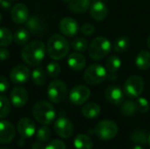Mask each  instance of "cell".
I'll return each instance as SVG.
<instances>
[{
  "label": "cell",
  "mask_w": 150,
  "mask_h": 149,
  "mask_svg": "<svg viewBox=\"0 0 150 149\" xmlns=\"http://www.w3.org/2000/svg\"><path fill=\"white\" fill-rule=\"evenodd\" d=\"M46 54V47L42 41L33 40L26 44L21 51L23 61L29 66L34 67L40 64Z\"/></svg>",
  "instance_id": "1"
},
{
  "label": "cell",
  "mask_w": 150,
  "mask_h": 149,
  "mask_svg": "<svg viewBox=\"0 0 150 149\" xmlns=\"http://www.w3.org/2000/svg\"><path fill=\"white\" fill-rule=\"evenodd\" d=\"M47 50L48 55L54 60H62L69 53V46L67 40L60 34H53L48 41L47 46Z\"/></svg>",
  "instance_id": "2"
},
{
  "label": "cell",
  "mask_w": 150,
  "mask_h": 149,
  "mask_svg": "<svg viewBox=\"0 0 150 149\" xmlns=\"http://www.w3.org/2000/svg\"><path fill=\"white\" fill-rule=\"evenodd\" d=\"M33 115L34 119L41 125H50L55 119V110L47 101H38L33 107Z\"/></svg>",
  "instance_id": "3"
},
{
  "label": "cell",
  "mask_w": 150,
  "mask_h": 149,
  "mask_svg": "<svg viewBox=\"0 0 150 149\" xmlns=\"http://www.w3.org/2000/svg\"><path fill=\"white\" fill-rule=\"evenodd\" d=\"M89 55L92 60L99 61L111 52L112 44L108 39L103 36L96 37L89 46Z\"/></svg>",
  "instance_id": "4"
},
{
  "label": "cell",
  "mask_w": 150,
  "mask_h": 149,
  "mask_svg": "<svg viewBox=\"0 0 150 149\" xmlns=\"http://www.w3.org/2000/svg\"><path fill=\"white\" fill-rule=\"evenodd\" d=\"M107 78V71L105 67L98 63L90 65L84 72V81L91 85L103 83Z\"/></svg>",
  "instance_id": "5"
},
{
  "label": "cell",
  "mask_w": 150,
  "mask_h": 149,
  "mask_svg": "<svg viewBox=\"0 0 150 149\" xmlns=\"http://www.w3.org/2000/svg\"><path fill=\"white\" fill-rule=\"evenodd\" d=\"M144 90V81L142 76L133 75L129 76L123 86V91L125 94L131 98L139 97Z\"/></svg>",
  "instance_id": "6"
},
{
  "label": "cell",
  "mask_w": 150,
  "mask_h": 149,
  "mask_svg": "<svg viewBox=\"0 0 150 149\" xmlns=\"http://www.w3.org/2000/svg\"><path fill=\"white\" fill-rule=\"evenodd\" d=\"M118 126L117 124L109 119L100 121L95 127V134L97 137L103 141H110L115 138L118 133Z\"/></svg>",
  "instance_id": "7"
},
{
  "label": "cell",
  "mask_w": 150,
  "mask_h": 149,
  "mask_svg": "<svg viewBox=\"0 0 150 149\" xmlns=\"http://www.w3.org/2000/svg\"><path fill=\"white\" fill-rule=\"evenodd\" d=\"M68 94V88L65 83L61 80L51 82L47 88V97L51 102L59 104L62 102Z\"/></svg>",
  "instance_id": "8"
},
{
  "label": "cell",
  "mask_w": 150,
  "mask_h": 149,
  "mask_svg": "<svg viewBox=\"0 0 150 149\" xmlns=\"http://www.w3.org/2000/svg\"><path fill=\"white\" fill-rule=\"evenodd\" d=\"M54 129L55 133L63 139L70 137L74 131L72 122L66 117H60L57 119L54 122Z\"/></svg>",
  "instance_id": "9"
},
{
  "label": "cell",
  "mask_w": 150,
  "mask_h": 149,
  "mask_svg": "<svg viewBox=\"0 0 150 149\" xmlns=\"http://www.w3.org/2000/svg\"><path fill=\"white\" fill-rule=\"evenodd\" d=\"M91 96V90L87 86L77 85L69 92V100L73 105H80L85 103Z\"/></svg>",
  "instance_id": "10"
},
{
  "label": "cell",
  "mask_w": 150,
  "mask_h": 149,
  "mask_svg": "<svg viewBox=\"0 0 150 149\" xmlns=\"http://www.w3.org/2000/svg\"><path fill=\"white\" fill-rule=\"evenodd\" d=\"M30 76V70L26 66L17 65L11 69L10 78L11 82L15 84H23L29 80Z\"/></svg>",
  "instance_id": "11"
},
{
  "label": "cell",
  "mask_w": 150,
  "mask_h": 149,
  "mask_svg": "<svg viewBox=\"0 0 150 149\" xmlns=\"http://www.w3.org/2000/svg\"><path fill=\"white\" fill-rule=\"evenodd\" d=\"M90 13L93 19L97 21H102L106 18L108 15V8L103 0H97L91 4Z\"/></svg>",
  "instance_id": "12"
},
{
  "label": "cell",
  "mask_w": 150,
  "mask_h": 149,
  "mask_svg": "<svg viewBox=\"0 0 150 149\" xmlns=\"http://www.w3.org/2000/svg\"><path fill=\"white\" fill-rule=\"evenodd\" d=\"M11 19L17 24H24L29 18V11L25 4H15L11 11Z\"/></svg>",
  "instance_id": "13"
},
{
  "label": "cell",
  "mask_w": 150,
  "mask_h": 149,
  "mask_svg": "<svg viewBox=\"0 0 150 149\" xmlns=\"http://www.w3.org/2000/svg\"><path fill=\"white\" fill-rule=\"evenodd\" d=\"M59 29L63 35L67 37H73L77 34L79 31V25L72 18H64L59 24Z\"/></svg>",
  "instance_id": "14"
},
{
  "label": "cell",
  "mask_w": 150,
  "mask_h": 149,
  "mask_svg": "<svg viewBox=\"0 0 150 149\" xmlns=\"http://www.w3.org/2000/svg\"><path fill=\"white\" fill-rule=\"evenodd\" d=\"M11 103L17 108L23 107L28 100V92L23 87H15L11 92Z\"/></svg>",
  "instance_id": "15"
},
{
  "label": "cell",
  "mask_w": 150,
  "mask_h": 149,
  "mask_svg": "<svg viewBox=\"0 0 150 149\" xmlns=\"http://www.w3.org/2000/svg\"><path fill=\"white\" fill-rule=\"evenodd\" d=\"M18 133L22 138H31L36 131L34 122L29 118L21 119L17 126Z\"/></svg>",
  "instance_id": "16"
},
{
  "label": "cell",
  "mask_w": 150,
  "mask_h": 149,
  "mask_svg": "<svg viewBox=\"0 0 150 149\" xmlns=\"http://www.w3.org/2000/svg\"><path fill=\"white\" fill-rule=\"evenodd\" d=\"M15 136L13 125L6 120H0V143L8 144L11 142Z\"/></svg>",
  "instance_id": "17"
},
{
  "label": "cell",
  "mask_w": 150,
  "mask_h": 149,
  "mask_svg": "<svg viewBox=\"0 0 150 149\" xmlns=\"http://www.w3.org/2000/svg\"><path fill=\"white\" fill-rule=\"evenodd\" d=\"M121 67V60L118 55H111L105 62V69L107 71V77L110 80H116L117 72Z\"/></svg>",
  "instance_id": "18"
},
{
  "label": "cell",
  "mask_w": 150,
  "mask_h": 149,
  "mask_svg": "<svg viewBox=\"0 0 150 149\" xmlns=\"http://www.w3.org/2000/svg\"><path fill=\"white\" fill-rule=\"evenodd\" d=\"M105 98L112 105H120L124 98V91L116 85H111L105 90Z\"/></svg>",
  "instance_id": "19"
},
{
  "label": "cell",
  "mask_w": 150,
  "mask_h": 149,
  "mask_svg": "<svg viewBox=\"0 0 150 149\" xmlns=\"http://www.w3.org/2000/svg\"><path fill=\"white\" fill-rule=\"evenodd\" d=\"M28 31L34 35H40L45 31V23L38 16H33L25 22Z\"/></svg>",
  "instance_id": "20"
},
{
  "label": "cell",
  "mask_w": 150,
  "mask_h": 149,
  "mask_svg": "<svg viewBox=\"0 0 150 149\" xmlns=\"http://www.w3.org/2000/svg\"><path fill=\"white\" fill-rule=\"evenodd\" d=\"M86 60L83 54L79 53H72L68 57V65L74 71L83 70L85 67Z\"/></svg>",
  "instance_id": "21"
},
{
  "label": "cell",
  "mask_w": 150,
  "mask_h": 149,
  "mask_svg": "<svg viewBox=\"0 0 150 149\" xmlns=\"http://www.w3.org/2000/svg\"><path fill=\"white\" fill-rule=\"evenodd\" d=\"M91 6V0H70L69 8L75 13H83Z\"/></svg>",
  "instance_id": "22"
},
{
  "label": "cell",
  "mask_w": 150,
  "mask_h": 149,
  "mask_svg": "<svg viewBox=\"0 0 150 149\" xmlns=\"http://www.w3.org/2000/svg\"><path fill=\"white\" fill-rule=\"evenodd\" d=\"M135 65L142 70H148L150 68V52L141 51L135 58Z\"/></svg>",
  "instance_id": "23"
},
{
  "label": "cell",
  "mask_w": 150,
  "mask_h": 149,
  "mask_svg": "<svg viewBox=\"0 0 150 149\" xmlns=\"http://www.w3.org/2000/svg\"><path fill=\"white\" fill-rule=\"evenodd\" d=\"M100 107L96 103H88L82 108V114L87 119H95L100 114Z\"/></svg>",
  "instance_id": "24"
},
{
  "label": "cell",
  "mask_w": 150,
  "mask_h": 149,
  "mask_svg": "<svg viewBox=\"0 0 150 149\" xmlns=\"http://www.w3.org/2000/svg\"><path fill=\"white\" fill-rule=\"evenodd\" d=\"M74 146L76 149H91L93 141L85 134H78L74 140Z\"/></svg>",
  "instance_id": "25"
},
{
  "label": "cell",
  "mask_w": 150,
  "mask_h": 149,
  "mask_svg": "<svg viewBox=\"0 0 150 149\" xmlns=\"http://www.w3.org/2000/svg\"><path fill=\"white\" fill-rule=\"evenodd\" d=\"M29 31L25 28H18L13 34V40L17 45H25L29 40Z\"/></svg>",
  "instance_id": "26"
},
{
  "label": "cell",
  "mask_w": 150,
  "mask_h": 149,
  "mask_svg": "<svg viewBox=\"0 0 150 149\" xmlns=\"http://www.w3.org/2000/svg\"><path fill=\"white\" fill-rule=\"evenodd\" d=\"M31 76H32L33 82L37 86H43L46 83V75H45V72L43 71V68L40 67L34 68L32 71Z\"/></svg>",
  "instance_id": "27"
},
{
  "label": "cell",
  "mask_w": 150,
  "mask_h": 149,
  "mask_svg": "<svg viewBox=\"0 0 150 149\" xmlns=\"http://www.w3.org/2000/svg\"><path fill=\"white\" fill-rule=\"evenodd\" d=\"M129 45H130L129 39L127 36H120L115 40L113 48H114L115 52L122 53V52H125L127 50V48L129 47Z\"/></svg>",
  "instance_id": "28"
},
{
  "label": "cell",
  "mask_w": 150,
  "mask_h": 149,
  "mask_svg": "<svg viewBox=\"0 0 150 149\" xmlns=\"http://www.w3.org/2000/svg\"><path fill=\"white\" fill-rule=\"evenodd\" d=\"M13 39V35L11 32L6 27H0V47H7L9 46Z\"/></svg>",
  "instance_id": "29"
},
{
  "label": "cell",
  "mask_w": 150,
  "mask_h": 149,
  "mask_svg": "<svg viewBox=\"0 0 150 149\" xmlns=\"http://www.w3.org/2000/svg\"><path fill=\"white\" fill-rule=\"evenodd\" d=\"M71 47L76 52H84L89 47L88 41L86 39L82 37H77L71 42Z\"/></svg>",
  "instance_id": "30"
},
{
  "label": "cell",
  "mask_w": 150,
  "mask_h": 149,
  "mask_svg": "<svg viewBox=\"0 0 150 149\" xmlns=\"http://www.w3.org/2000/svg\"><path fill=\"white\" fill-rule=\"evenodd\" d=\"M11 112V103L9 99L3 95H0V119L6 118Z\"/></svg>",
  "instance_id": "31"
},
{
  "label": "cell",
  "mask_w": 150,
  "mask_h": 149,
  "mask_svg": "<svg viewBox=\"0 0 150 149\" xmlns=\"http://www.w3.org/2000/svg\"><path fill=\"white\" fill-rule=\"evenodd\" d=\"M136 112H137V109H136L135 103L131 100L126 101L121 107V113L126 117H131Z\"/></svg>",
  "instance_id": "32"
},
{
  "label": "cell",
  "mask_w": 150,
  "mask_h": 149,
  "mask_svg": "<svg viewBox=\"0 0 150 149\" xmlns=\"http://www.w3.org/2000/svg\"><path fill=\"white\" fill-rule=\"evenodd\" d=\"M131 140L134 143H138L140 145H145L148 143V135L142 130H135L131 135Z\"/></svg>",
  "instance_id": "33"
},
{
  "label": "cell",
  "mask_w": 150,
  "mask_h": 149,
  "mask_svg": "<svg viewBox=\"0 0 150 149\" xmlns=\"http://www.w3.org/2000/svg\"><path fill=\"white\" fill-rule=\"evenodd\" d=\"M36 137L39 141L40 142H47L51 138V130L46 126L45 125L43 126H40L36 133Z\"/></svg>",
  "instance_id": "34"
},
{
  "label": "cell",
  "mask_w": 150,
  "mask_h": 149,
  "mask_svg": "<svg viewBox=\"0 0 150 149\" xmlns=\"http://www.w3.org/2000/svg\"><path fill=\"white\" fill-rule=\"evenodd\" d=\"M136 105V109L138 112L142 113H146L149 110V101L145 97H137L136 101L134 102Z\"/></svg>",
  "instance_id": "35"
},
{
  "label": "cell",
  "mask_w": 150,
  "mask_h": 149,
  "mask_svg": "<svg viewBox=\"0 0 150 149\" xmlns=\"http://www.w3.org/2000/svg\"><path fill=\"white\" fill-rule=\"evenodd\" d=\"M47 73L51 77H56L61 73V66L57 62H50L47 66Z\"/></svg>",
  "instance_id": "36"
},
{
  "label": "cell",
  "mask_w": 150,
  "mask_h": 149,
  "mask_svg": "<svg viewBox=\"0 0 150 149\" xmlns=\"http://www.w3.org/2000/svg\"><path fill=\"white\" fill-rule=\"evenodd\" d=\"M45 149H66V145L61 140H53L45 147Z\"/></svg>",
  "instance_id": "37"
},
{
  "label": "cell",
  "mask_w": 150,
  "mask_h": 149,
  "mask_svg": "<svg viewBox=\"0 0 150 149\" xmlns=\"http://www.w3.org/2000/svg\"><path fill=\"white\" fill-rule=\"evenodd\" d=\"M81 32L83 34L90 36L95 32V26L90 23H85L81 26Z\"/></svg>",
  "instance_id": "38"
},
{
  "label": "cell",
  "mask_w": 150,
  "mask_h": 149,
  "mask_svg": "<svg viewBox=\"0 0 150 149\" xmlns=\"http://www.w3.org/2000/svg\"><path fill=\"white\" fill-rule=\"evenodd\" d=\"M9 88V82L4 76H0V93L5 92Z\"/></svg>",
  "instance_id": "39"
},
{
  "label": "cell",
  "mask_w": 150,
  "mask_h": 149,
  "mask_svg": "<svg viewBox=\"0 0 150 149\" xmlns=\"http://www.w3.org/2000/svg\"><path fill=\"white\" fill-rule=\"evenodd\" d=\"M10 57V52L4 48H0V61L7 60Z\"/></svg>",
  "instance_id": "40"
},
{
  "label": "cell",
  "mask_w": 150,
  "mask_h": 149,
  "mask_svg": "<svg viewBox=\"0 0 150 149\" xmlns=\"http://www.w3.org/2000/svg\"><path fill=\"white\" fill-rule=\"evenodd\" d=\"M0 4H1V7L4 10H9L11 8V3L8 0H2Z\"/></svg>",
  "instance_id": "41"
},
{
  "label": "cell",
  "mask_w": 150,
  "mask_h": 149,
  "mask_svg": "<svg viewBox=\"0 0 150 149\" xmlns=\"http://www.w3.org/2000/svg\"><path fill=\"white\" fill-rule=\"evenodd\" d=\"M32 149H45V148L41 144V142H35V143L33 144Z\"/></svg>",
  "instance_id": "42"
},
{
  "label": "cell",
  "mask_w": 150,
  "mask_h": 149,
  "mask_svg": "<svg viewBox=\"0 0 150 149\" xmlns=\"http://www.w3.org/2000/svg\"><path fill=\"white\" fill-rule=\"evenodd\" d=\"M131 149H144L141 145H135V146H134L133 148Z\"/></svg>",
  "instance_id": "43"
},
{
  "label": "cell",
  "mask_w": 150,
  "mask_h": 149,
  "mask_svg": "<svg viewBox=\"0 0 150 149\" xmlns=\"http://www.w3.org/2000/svg\"><path fill=\"white\" fill-rule=\"evenodd\" d=\"M147 43H148V46H149V48H150V35H149V38H148Z\"/></svg>",
  "instance_id": "44"
},
{
  "label": "cell",
  "mask_w": 150,
  "mask_h": 149,
  "mask_svg": "<svg viewBox=\"0 0 150 149\" xmlns=\"http://www.w3.org/2000/svg\"><path fill=\"white\" fill-rule=\"evenodd\" d=\"M148 144L150 146V135L148 136Z\"/></svg>",
  "instance_id": "45"
},
{
  "label": "cell",
  "mask_w": 150,
  "mask_h": 149,
  "mask_svg": "<svg viewBox=\"0 0 150 149\" xmlns=\"http://www.w3.org/2000/svg\"><path fill=\"white\" fill-rule=\"evenodd\" d=\"M1 20H2V15H1V13H0V23H1Z\"/></svg>",
  "instance_id": "46"
},
{
  "label": "cell",
  "mask_w": 150,
  "mask_h": 149,
  "mask_svg": "<svg viewBox=\"0 0 150 149\" xmlns=\"http://www.w3.org/2000/svg\"><path fill=\"white\" fill-rule=\"evenodd\" d=\"M63 1H64V2H69L70 0H63Z\"/></svg>",
  "instance_id": "47"
},
{
  "label": "cell",
  "mask_w": 150,
  "mask_h": 149,
  "mask_svg": "<svg viewBox=\"0 0 150 149\" xmlns=\"http://www.w3.org/2000/svg\"><path fill=\"white\" fill-rule=\"evenodd\" d=\"M0 149H9V148H1Z\"/></svg>",
  "instance_id": "48"
},
{
  "label": "cell",
  "mask_w": 150,
  "mask_h": 149,
  "mask_svg": "<svg viewBox=\"0 0 150 149\" xmlns=\"http://www.w3.org/2000/svg\"><path fill=\"white\" fill-rule=\"evenodd\" d=\"M94 1H97V0H91V2H94Z\"/></svg>",
  "instance_id": "49"
},
{
  "label": "cell",
  "mask_w": 150,
  "mask_h": 149,
  "mask_svg": "<svg viewBox=\"0 0 150 149\" xmlns=\"http://www.w3.org/2000/svg\"><path fill=\"white\" fill-rule=\"evenodd\" d=\"M1 1H2V0H0V3H1Z\"/></svg>",
  "instance_id": "50"
}]
</instances>
